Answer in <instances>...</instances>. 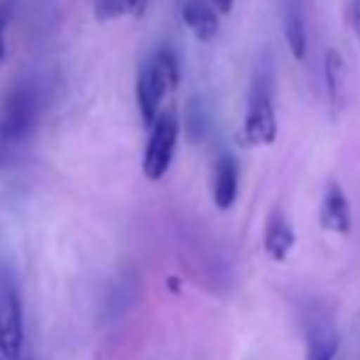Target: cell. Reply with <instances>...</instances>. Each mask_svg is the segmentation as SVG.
Returning a JSON list of instances; mask_svg holds the SVG:
<instances>
[{
	"label": "cell",
	"mask_w": 360,
	"mask_h": 360,
	"mask_svg": "<svg viewBox=\"0 0 360 360\" xmlns=\"http://www.w3.org/2000/svg\"><path fill=\"white\" fill-rule=\"evenodd\" d=\"M211 5H214L221 15H228L233 10V5H236V0H211Z\"/></svg>",
	"instance_id": "obj_17"
},
{
	"label": "cell",
	"mask_w": 360,
	"mask_h": 360,
	"mask_svg": "<svg viewBox=\"0 0 360 360\" xmlns=\"http://www.w3.org/2000/svg\"><path fill=\"white\" fill-rule=\"evenodd\" d=\"M323 72H326V91L333 110H341L348 94V64L338 49H328L323 59Z\"/></svg>",
	"instance_id": "obj_10"
},
{
	"label": "cell",
	"mask_w": 360,
	"mask_h": 360,
	"mask_svg": "<svg viewBox=\"0 0 360 360\" xmlns=\"http://www.w3.org/2000/svg\"><path fill=\"white\" fill-rule=\"evenodd\" d=\"M351 20H353V30H356V37H358V42H360V0H356V3H353Z\"/></svg>",
	"instance_id": "obj_18"
},
{
	"label": "cell",
	"mask_w": 360,
	"mask_h": 360,
	"mask_svg": "<svg viewBox=\"0 0 360 360\" xmlns=\"http://www.w3.org/2000/svg\"><path fill=\"white\" fill-rule=\"evenodd\" d=\"M262 240H265V252L275 262H285L287 255L292 252L294 243H297V236H294L292 223L287 221V216L282 214L280 209H275L267 216L265 238H262Z\"/></svg>",
	"instance_id": "obj_8"
},
{
	"label": "cell",
	"mask_w": 360,
	"mask_h": 360,
	"mask_svg": "<svg viewBox=\"0 0 360 360\" xmlns=\"http://www.w3.org/2000/svg\"><path fill=\"white\" fill-rule=\"evenodd\" d=\"M147 8V0H96V13L101 20L120 18L123 13L130 15H143Z\"/></svg>",
	"instance_id": "obj_13"
},
{
	"label": "cell",
	"mask_w": 360,
	"mask_h": 360,
	"mask_svg": "<svg viewBox=\"0 0 360 360\" xmlns=\"http://www.w3.org/2000/svg\"><path fill=\"white\" fill-rule=\"evenodd\" d=\"M319 221L326 231L338 233V236H348L353 226L351 216V204L346 199V191L341 189V184L331 181L326 186V194L321 201V211H319Z\"/></svg>",
	"instance_id": "obj_6"
},
{
	"label": "cell",
	"mask_w": 360,
	"mask_h": 360,
	"mask_svg": "<svg viewBox=\"0 0 360 360\" xmlns=\"http://www.w3.org/2000/svg\"><path fill=\"white\" fill-rule=\"evenodd\" d=\"M238 184H240V169L231 152H223L214 167V204L216 209L228 211L238 199Z\"/></svg>",
	"instance_id": "obj_7"
},
{
	"label": "cell",
	"mask_w": 360,
	"mask_h": 360,
	"mask_svg": "<svg viewBox=\"0 0 360 360\" xmlns=\"http://www.w3.org/2000/svg\"><path fill=\"white\" fill-rule=\"evenodd\" d=\"M42 98L39 89L32 81H20L5 96L3 113H0V133L8 138V143L20 147L37 128Z\"/></svg>",
	"instance_id": "obj_2"
},
{
	"label": "cell",
	"mask_w": 360,
	"mask_h": 360,
	"mask_svg": "<svg viewBox=\"0 0 360 360\" xmlns=\"http://www.w3.org/2000/svg\"><path fill=\"white\" fill-rule=\"evenodd\" d=\"M176 140H179V118L172 110H162L160 118L150 128V140L145 147L143 157V172L147 179L157 181L169 172L172 157L176 150Z\"/></svg>",
	"instance_id": "obj_3"
},
{
	"label": "cell",
	"mask_w": 360,
	"mask_h": 360,
	"mask_svg": "<svg viewBox=\"0 0 360 360\" xmlns=\"http://www.w3.org/2000/svg\"><path fill=\"white\" fill-rule=\"evenodd\" d=\"M282 25H285V39H287L289 52H292L294 59L302 62V59L307 57L309 37H307V20H304L302 5H299L297 0H287Z\"/></svg>",
	"instance_id": "obj_11"
},
{
	"label": "cell",
	"mask_w": 360,
	"mask_h": 360,
	"mask_svg": "<svg viewBox=\"0 0 360 360\" xmlns=\"http://www.w3.org/2000/svg\"><path fill=\"white\" fill-rule=\"evenodd\" d=\"M218 10L211 5V0H184L181 8V18H184L186 27L194 32L199 42H211L218 34Z\"/></svg>",
	"instance_id": "obj_9"
},
{
	"label": "cell",
	"mask_w": 360,
	"mask_h": 360,
	"mask_svg": "<svg viewBox=\"0 0 360 360\" xmlns=\"http://www.w3.org/2000/svg\"><path fill=\"white\" fill-rule=\"evenodd\" d=\"M186 130H189V138L194 140V143L204 140L206 130H209V115H206L204 105H201L199 101H191V103L186 105Z\"/></svg>",
	"instance_id": "obj_14"
},
{
	"label": "cell",
	"mask_w": 360,
	"mask_h": 360,
	"mask_svg": "<svg viewBox=\"0 0 360 360\" xmlns=\"http://www.w3.org/2000/svg\"><path fill=\"white\" fill-rule=\"evenodd\" d=\"M15 13V0H0V59H5V30Z\"/></svg>",
	"instance_id": "obj_15"
},
{
	"label": "cell",
	"mask_w": 360,
	"mask_h": 360,
	"mask_svg": "<svg viewBox=\"0 0 360 360\" xmlns=\"http://www.w3.org/2000/svg\"><path fill=\"white\" fill-rule=\"evenodd\" d=\"M338 351V338L328 326H316L309 336L307 360H333Z\"/></svg>",
	"instance_id": "obj_12"
},
{
	"label": "cell",
	"mask_w": 360,
	"mask_h": 360,
	"mask_svg": "<svg viewBox=\"0 0 360 360\" xmlns=\"http://www.w3.org/2000/svg\"><path fill=\"white\" fill-rule=\"evenodd\" d=\"M25 343V321L20 292L10 277H0V356L18 360Z\"/></svg>",
	"instance_id": "obj_5"
},
{
	"label": "cell",
	"mask_w": 360,
	"mask_h": 360,
	"mask_svg": "<svg viewBox=\"0 0 360 360\" xmlns=\"http://www.w3.org/2000/svg\"><path fill=\"white\" fill-rule=\"evenodd\" d=\"M243 138L248 145H272L277 140V115L272 105V94L265 79H257L248 98L245 123H243Z\"/></svg>",
	"instance_id": "obj_4"
},
{
	"label": "cell",
	"mask_w": 360,
	"mask_h": 360,
	"mask_svg": "<svg viewBox=\"0 0 360 360\" xmlns=\"http://www.w3.org/2000/svg\"><path fill=\"white\" fill-rule=\"evenodd\" d=\"M15 150H18V147H15L13 143H8V138L0 133V167H5V165H10V162H13Z\"/></svg>",
	"instance_id": "obj_16"
},
{
	"label": "cell",
	"mask_w": 360,
	"mask_h": 360,
	"mask_svg": "<svg viewBox=\"0 0 360 360\" xmlns=\"http://www.w3.org/2000/svg\"><path fill=\"white\" fill-rule=\"evenodd\" d=\"M181 81V67L174 49L160 47L147 57L138 74V108L147 128L160 118V105L169 91H174Z\"/></svg>",
	"instance_id": "obj_1"
}]
</instances>
